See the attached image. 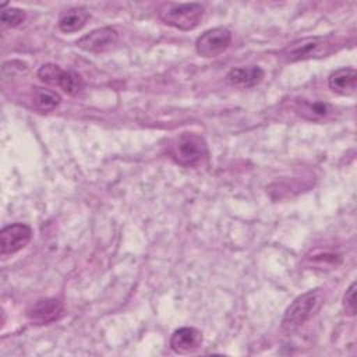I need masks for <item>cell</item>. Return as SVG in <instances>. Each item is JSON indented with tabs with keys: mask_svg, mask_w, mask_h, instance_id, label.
Instances as JSON below:
<instances>
[{
	"mask_svg": "<svg viewBox=\"0 0 357 357\" xmlns=\"http://www.w3.org/2000/svg\"><path fill=\"white\" fill-rule=\"evenodd\" d=\"M204 6L199 3H163L158 8L159 18L177 29H194L204 17Z\"/></svg>",
	"mask_w": 357,
	"mask_h": 357,
	"instance_id": "3957f363",
	"label": "cell"
},
{
	"mask_svg": "<svg viewBox=\"0 0 357 357\" xmlns=\"http://www.w3.org/2000/svg\"><path fill=\"white\" fill-rule=\"evenodd\" d=\"M201 343H202V333L198 329L190 328V326H184L174 331V333L170 337V347L180 354H185L197 350L201 346Z\"/></svg>",
	"mask_w": 357,
	"mask_h": 357,
	"instance_id": "ba28073f",
	"label": "cell"
},
{
	"mask_svg": "<svg viewBox=\"0 0 357 357\" xmlns=\"http://www.w3.org/2000/svg\"><path fill=\"white\" fill-rule=\"evenodd\" d=\"M324 291L321 289L310 290L298 297L289 305L284 312L282 328L286 332H293L311 319L324 304Z\"/></svg>",
	"mask_w": 357,
	"mask_h": 357,
	"instance_id": "7a4b0ae2",
	"label": "cell"
},
{
	"mask_svg": "<svg viewBox=\"0 0 357 357\" xmlns=\"http://www.w3.org/2000/svg\"><path fill=\"white\" fill-rule=\"evenodd\" d=\"M342 46L343 42L335 36L301 38L289 43L280 52V59L286 63H294L308 59H321L335 53Z\"/></svg>",
	"mask_w": 357,
	"mask_h": 357,
	"instance_id": "6da1fadb",
	"label": "cell"
},
{
	"mask_svg": "<svg viewBox=\"0 0 357 357\" xmlns=\"http://www.w3.org/2000/svg\"><path fill=\"white\" fill-rule=\"evenodd\" d=\"M32 238V230L28 225L13 223L0 231V250L1 255L14 254L22 250Z\"/></svg>",
	"mask_w": 357,
	"mask_h": 357,
	"instance_id": "52a82bcc",
	"label": "cell"
},
{
	"mask_svg": "<svg viewBox=\"0 0 357 357\" xmlns=\"http://www.w3.org/2000/svg\"><path fill=\"white\" fill-rule=\"evenodd\" d=\"M264 78V70L259 66H245L231 68L226 79L230 85L237 88H252L258 85Z\"/></svg>",
	"mask_w": 357,
	"mask_h": 357,
	"instance_id": "30bf717a",
	"label": "cell"
},
{
	"mask_svg": "<svg viewBox=\"0 0 357 357\" xmlns=\"http://www.w3.org/2000/svg\"><path fill=\"white\" fill-rule=\"evenodd\" d=\"M329 88L339 95H353L357 88V73L351 67H343L328 78Z\"/></svg>",
	"mask_w": 357,
	"mask_h": 357,
	"instance_id": "8fae6325",
	"label": "cell"
},
{
	"mask_svg": "<svg viewBox=\"0 0 357 357\" xmlns=\"http://www.w3.org/2000/svg\"><path fill=\"white\" fill-rule=\"evenodd\" d=\"M25 20V13L20 8H3L1 10V15H0V21L3 26H8V28H14L18 26L20 24H22Z\"/></svg>",
	"mask_w": 357,
	"mask_h": 357,
	"instance_id": "e0dca14e",
	"label": "cell"
},
{
	"mask_svg": "<svg viewBox=\"0 0 357 357\" xmlns=\"http://www.w3.org/2000/svg\"><path fill=\"white\" fill-rule=\"evenodd\" d=\"M343 308L346 311V314L349 315H356L357 311V305H356V283L353 282L349 289L346 290L344 296H343Z\"/></svg>",
	"mask_w": 357,
	"mask_h": 357,
	"instance_id": "ac0fdd59",
	"label": "cell"
},
{
	"mask_svg": "<svg viewBox=\"0 0 357 357\" xmlns=\"http://www.w3.org/2000/svg\"><path fill=\"white\" fill-rule=\"evenodd\" d=\"M82 86H84V82H82V78L79 74H77L75 71H71V70L64 71V75H63V79H61L59 88H61L68 95H75L82 89Z\"/></svg>",
	"mask_w": 357,
	"mask_h": 357,
	"instance_id": "2e32d148",
	"label": "cell"
},
{
	"mask_svg": "<svg viewBox=\"0 0 357 357\" xmlns=\"http://www.w3.org/2000/svg\"><path fill=\"white\" fill-rule=\"evenodd\" d=\"M169 153L178 165L192 167L202 162V159L208 155V149L202 137L192 132H185L172 141Z\"/></svg>",
	"mask_w": 357,
	"mask_h": 357,
	"instance_id": "277c9868",
	"label": "cell"
},
{
	"mask_svg": "<svg viewBox=\"0 0 357 357\" xmlns=\"http://www.w3.org/2000/svg\"><path fill=\"white\" fill-rule=\"evenodd\" d=\"M89 13L84 7H74L70 10H66L59 17V28L63 32H75L79 31L88 21Z\"/></svg>",
	"mask_w": 357,
	"mask_h": 357,
	"instance_id": "7c38bea8",
	"label": "cell"
},
{
	"mask_svg": "<svg viewBox=\"0 0 357 357\" xmlns=\"http://www.w3.org/2000/svg\"><path fill=\"white\" fill-rule=\"evenodd\" d=\"M297 112L310 120H318V119L328 117L333 110L328 103H324V102H314V103L303 102L297 107Z\"/></svg>",
	"mask_w": 357,
	"mask_h": 357,
	"instance_id": "5bb4252c",
	"label": "cell"
},
{
	"mask_svg": "<svg viewBox=\"0 0 357 357\" xmlns=\"http://www.w3.org/2000/svg\"><path fill=\"white\" fill-rule=\"evenodd\" d=\"M64 71L66 70L60 68L59 66L47 63V64H43L38 70V77L45 84H49V85H53V86H60L61 78L64 75Z\"/></svg>",
	"mask_w": 357,
	"mask_h": 357,
	"instance_id": "9a60e30c",
	"label": "cell"
},
{
	"mask_svg": "<svg viewBox=\"0 0 357 357\" xmlns=\"http://www.w3.org/2000/svg\"><path fill=\"white\" fill-rule=\"evenodd\" d=\"M231 40V33L227 28L218 26L205 31L198 36L195 42V49L198 54L204 57H215L227 49Z\"/></svg>",
	"mask_w": 357,
	"mask_h": 357,
	"instance_id": "5b68a950",
	"label": "cell"
},
{
	"mask_svg": "<svg viewBox=\"0 0 357 357\" xmlns=\"http://www.w3.org/2000/svg\"><path fill=\"white\" fill-rule=\"evenodd\" d=\"M119 42V32L112 26H103L91 31L77 40V46L85 52L100 53L110 50Z\"/></svg>",
	"mask_w": 357,
	"mask_h": 357,
	"instance_id": "8992f818",
	"label": "cell"
},
{
	"mask_svg": "<svg viewBox=\"0 0 357 357\" xmlns=\"http://www.w3.org/2000/svg\"><path fill=\"white\" fill-rule=\"evenodd\" d=\"M63 312V303L59 298H45L35 303L28 310V317L38 324L56 321Z\"/></svg>",
	"mask_w": 357,
	"mask_h": 357,
	"instance_id": "9c48e42d",
	"label": "cell"
},
{
	"mask_svg": "<svg viewBox=\"0 0 357 357\" xmlns=\"http://www.w3.org/2000/svg\"><path fill=\"white\" fill-rule=\"evenodd\" d=\"M60 95L40 86L33 88V105L40 112H50L60 105Z\"/></svg>",
	"mask_w": 357,
	"mask_h": 357,
	"instance_id": "4fadbf2b",
	"label": "cell"
}]
</instances>
